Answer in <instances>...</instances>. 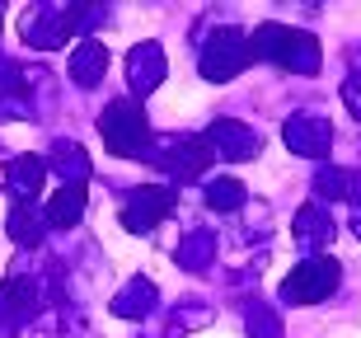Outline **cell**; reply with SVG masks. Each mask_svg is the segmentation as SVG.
<instances>
[{"instance_id":"cell-12","label":"cell","mask_w":361,"mask_h":338,"mask_svg":"<svg viewBox=\"0 0 361 338\" xmlns=\"http://www.w3.org/2000/svg\"><path fill=\"white\" fill-rule=\"evenodd\" d=\"M42 230H47V221H38V212H33L28 203H19V207L10 212V235H14L19 244H38Z\"/></svg>"},{"instance_id":"cell-9","label":"cell","mask_w":361,"mask_h":338,"mask_svg":"<svg viewBox=\"0 0 361 338\" xmlns=\"http://www.w3.org/2000/svg\"><path fill=\"white\" fill-rule=\"evenodd\" d=\"M286 141H291V150H300V155H324V150H329V122L324 118H295L291 127H286Z\"/></svg>"},{"instance_id":"cell-8","label":"cell","mask_w":361,"mask_h":338,"mask_svg":"<svg viewBox=\"0 0 361 338\" xmlns=\"http://www.w3.org/2000/svg\"><path fill=\"white\" fill-rule=\"evenodd\" d=\"M85 203H90V188L85 183H61L52 193V203H47V226H75Z\"/></svg>"},{"instance_id":"cell-2","label":"cell","mask_w":361,"mask_h":338,"mask_svg":"<svg viewBox=\"0 0 361 338\" xmlns=\"http://www.w3.org/2000/svg\"><path fill=\"white\" fill-rule=\"evenodd\" d=\"M99 132H104V146L113 155H146V146H150V122H146V109L136 99L132 104L127 99L108 104L104 118H99Z\"/></svg>"},{"instance_id":"cell-1","label":"cell","mask_w":361,"mask_h":338,"mask_svg":"<svg viewBox=\"0 0 361 338\" xmlns=\"http://www.w3.org/2000/svg\"><path fill=\"white\" fill-rule=\"evenodd\" d=\"M249 52L263 56V61H277L286 71H300V76H310V71L319 66V38L314 33H300V28H281V24L258 28Z\"/></svg>"},{"instance_id":"cell-13","label":"cell","mask_w":361,"mask_h":338,"mask_svg":"<svg viewBox=\"0 0 361 338\" xmlns=\"http://www.w3.org/2000/svg\"><path fill=\"white\" fill-rule=\"evenodd\" d=\"M127 66L136 71V90H155V85H160V52H155V47H141V52H132L127 56Z\"/></svg>"},{"instance_id":"cell-11","label":"cell","mask_w":361,"mask_h":338,"mask_svg":"<svg viewBox=\"0 0 361 338\" xmlns=\"http://www.w3.org/2000/svg\"><path fill=\"white\" fill-rule=\"evenodd\" d=\"M5 179H10V188L19 193V198H33V193L42 188V160L38 155H19V160L5 164Z\"/></svg>"},{"instance_id":"cell-14","label":"cell","mask_w":361,"mask_h":338,"mask_svg":"<svg viewBox=\"0 0 361 338\" xmlns=\"http://www.w3.org/2000/svg\"><path fill=\"white\" fill-rule=\"evenodd\" d=\"M240 203H244V183H235V179H216V183H207V207H216V212H235Z\"/></svg>"},{"instance_id":"cell-7","label":"cell","mask_w":361,"mask_h":338,"mask_svg":"<svg viewBox=\"0 0 361 338\" xmlns=\"http://www.w3.org/2000/svg\"><path fill=\"white\" fill-rule=\"evenodd\" d=\"M207 141H212V150H221L226 160H254L258 155V136L249 132V127H240V122H216Z\"/></svg>"},{"instance_id":"cell-4","label":"cell","mask_w":361,"mask_h":338,"mask_svg":"<svg viewBox=\"0 0 361 338\" xmlns=\"http://www.w3.org/2000/svg\"><path fill=\"white\" fill-rule=\"evenodd\" d=\"M249 47H244V38L235 33V28H221L212 42H207V52H202V76L207 80H230L235 71H244V61H249Z\"/></svg>"},{"instance_id":"cell-15","label":"cell","mask_w":361,"mask_h":338,"mask_svg":"<svg viewBox=\"0 0 361 338\" xmlns=\"http://www.w3.org/2000/svg\"><path fill=\"white\" fill-rule=\"evenodd\" d=\"M295 235H300V240H314V235H319V240H329V235H334V226H329V212H324V207H305V212H300V226H295Z\"/></svg>"},{"instance_id":"cell-10","label":"cell","mask_w":361,"mask_h":338,"mask_svg":"<svg viewBox=\"0 0 361 338\" xmlns=\"http://www.w3.org/2000/svg\"><path fill=\"white\" fill-rule=\"evenodd\" d=\"M104 66H108V52L94 38H85L80 47H75V56H71V80L75 85H99L104 80Z\"/></svg>"},{"instance_id":"cell-16","label":"cell","mask_w":361,"mask_h":338,"mask_svg":"<svg viewBox=\"0 0 361 338\" xmlns=\"http://www.w3.org/2000/svg\"><path fill=\"white\" fill-rule=\"evenodd\" d=\"M0 14H5V10H0Z\"/></svg>"},{"instance_id":"cell-3","label":"cell","mask_w":361,"mask_h":338,"mask_svg":"<svg viewBox=\"0 0 361 338\" xmlns=\"http://www.w3.org/2000/svg\"><path fill=\"white\" fill-rule=\"evenodd\" d=\"M338 263L334 258H305L300 268L281 282V301H295V306H310V301H324L338 291Z\"/></svg>"},{"instance_id":"cell-5","label":"cell","mask_w":361,"mask_h":338,"mask_svg":"<svg viewBox=\"0 0 361 338\" xmlns=\"http://www.w3.org/2000/svg\"><path fill=\"white\" fill-rule=\"evenodd\" d=\"M169 207H174V183H150V188H136L132 203L122 207V226L146 235V230L155 226L164 212H169Z\"/></svg>"},{"instance_id":"cell-6","label":"cell","mask_w":361,"mask_h":338,"mask_svg":"<svg viewBox=\"0 0 361 338\" xmlns=\"http://www.w3.org/2000/svg\"><path fill=\"white\" fill-rule=\"evenodd\" d=\"M212 155H216V150H212L207 136H183V141H174L164 155H150V160L160 164V169H169V179H197Z\"/></svg>"}]
</instances>
